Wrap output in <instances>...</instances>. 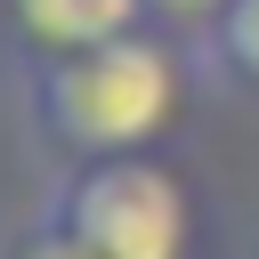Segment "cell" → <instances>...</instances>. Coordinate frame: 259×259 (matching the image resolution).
<instances>
[{
    "label": "cell",
    "mask_w": 259,
    "mask_h": 259,
    "mask_svg": "<svg viewBox=\"0 0 259 259\" xmlns=\"http://www.w3.org/2000/svg\"><path fill=\"white\" fill-rule=\"evenodd\" d=\"M8 8H16V32L40 57H73V49H105V40L138 32L146 0H8Z\"/></svg>",
    "instance_id": "obj_3"
},
{
    "label": "cell",
    "mask_w": 259,
    "mask_h": 259,
    "mask_svg": "<svg viewBox=\"0 0 259 259\" xmlns=\"http://www.w3.org/2000/svg\"><path fill=\"white\" fill-rule=\"evenodd\" d=\"M8 259H97V251H89V243H81V235H73V227L49 210V219H40V227H32V235H24Z\"/></svg>",
    "instance_id": "obj_5"
},
{
    "label": "cell",
    "mask_w": 259,
    "mask_h": 259,
    "mask_svg": "<svg viewBox=\"0 0 259 259\" xmlns=\"http://www.w3.org/2000/svg\"><path fill=\"white\" fill-rule=\"evenodd\" d=\"M146 8H162V16H186V24H219V16H227V0H146Z\"/></svg>",
    "instance_id": "obj_6"
},
{
    "label": "cell",
    "mask_w": 259,
    "mask_h": 259,
    "mask_svg": "<svg viewBox=\"0 0 259 259\" xmlns=\"http://www.w3.org/2000/svg\"><path fill=\"white\" fill-rule=\"evenodd\" d=\"M210 32H219V57H227L243 81H259V0H227V16H219Z\"/></svg>",
    "instance_id": "obj_4"
},
{
    "label": "cell",
    "mask_w": 259,
    "mask_h": 259,
    "mask_svg": "<svg viewBox=\"0 0 259 259\" xmlns=\"http://www.w3.org/2000/svg\"><path fill=\"white\" fill-rule=\"evenodd\" d=\"M32 113L81 162L146 154L170 130V113H178V57L162 40H146V32H121L105 49L49 57L32 73Z\"/></svg>",
    "instance_id": "obj_1"
},
{
    "label": "cell",
    "mask_w": 259,
    "mask_h": 259,
    "mask_svg": "<svg viewBox=\"0 0 259 259\" xmlns=\"http://www.w3.org/2000/svg\"><path fill=\"white\" fill-rule=\"evenodd\" d=\"M57 219L97 259H186V243H194V202L154 154L81 162L57 194Z\"/></svg>",
    "instance_id": "obj_2"
}]
</instances>
